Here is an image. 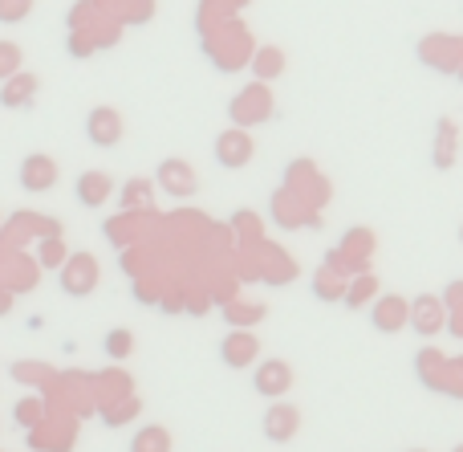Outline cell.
<instances>
[{"instance_id": "obj_10", "label": "cell", "mask_w": 463, "mask_h": 452, "mask_svg": "<svg viewBox=\"0 0 463 452\" xmlns=\"http://www.w3.org/2000/svg\"><path fill=\"white\" fill-rule=\"evenodd\" d=\"M29 8H33V0H0V21L16 24V21H24V16H29Z\"/></svg>"}, {"instance_id": "obj_5", "label": "cell", "mask_w": 463, "mask_h": 452, "mask_svg": "<svg viewBox=\"0 0 463 452\" xmlns=\"http://www.w3.org/2000/svg\"><path fill=\"white\" fill-rule=\"evenodd\" d=\"M110 176H106V171H86V176L78 179V200L86 204V208H98V204L106 200V196H110Z\"/></svg>"}, {"instance_id": "obj_1", "label": "cell", "mask_w": 463, "mask_h": 452, "mask_svg": "<svg viewBox=\"0 0 463 452\" xmlns=\"http://www.w3.org/2000/svg\"><path fill=\"white\" fill-rule=\"evenodd\" d=\"M86 135L94 147H114L122 139V114L114 106H94L86 119Z\"/></svg>"}, {"instance_id": "obj_4", "label": "cell", "mask_w": 463, "mask_h": 452, "mask_svg": "<svg viewBox=\"0 0 463 452\" xmlns=\"http://www.w3.org/2000/svg\"><path fill=\"white\" fill-rule=\"evenodd\" d=\"M33 94H37V78L33 73H8L5 86H0V102L5 106H24Z\"/></svg>"}, {"instance_id": "obj_12", "label": "cell", "mask_w": 463, "mask_h": 452, "mask_svg": "<svg viewBox=\"0 0 463 452\" xmlns=\"http://www.w3.org/2000/svg\"><path fill=\"white\" fill-rule=\"evenodd\" d=\"M127 339H130L127 331H114V334H110V342H106V351H110V355H127V351H130V342H127Z\"/></svg>"}, {"instance_id": "obj_2", "label": "cell", "mask_w": 463, "mask_h": 452, "mask_svg": "<svg viewBox=\"0 0 463 452\" xmlns=\"http://www.w3.org/2000/svg\"><path fill=\"white\" fill-rule=\"evenodd\" d=\"M57 184V163L49 155H29L21 163V188L24 192H49Z\"/></svg>"}, {"instance_id": "obj_6", "label": "cell", "mask_w": 463, "mask_h": 452, "mask_svg": "<svg viewBox=\"0 0 463 452\" xmlns=\"http://www.w3.org/2000/svg\"><path fill=\"white\" fill-rule=\"evenodd\" d=\"M159 176H163V184H167V192H175V196H192L195 192V171L187 168V163L167 159L159 168Z\"/></svg>"}, {"instance_id": "obj_9", "label": "cell", "mask_w": 463, "mask_h": 452, "mask_svg": "<svg viewBox=\"0 0 463 452\" xmlns=\"http://www.w3.org/2000/svg\"><path fill=\"white\" fill-rule=\"evenodd\" d=\"M236 339V347H228V363H248V359L256 355V339H248V334H232Z\"/></svg>"}, {"instance_id": "obj_11", "label": "cell", "mask_w": 463, "mask_h": 452, "mask_svg": "<svg viewBox=\"0 0 463 452\" xmlns=\"http://www.w3.org/2000/svg\"><path fill=\"white\" fill-rule=\"evenodd\" d=\"M16 70H21V49L13 41H0V78H8Z\"/></svg>"}, {"instance_id": "obj_13", "label": "cell", "mask_w": 463, "mask_h": 452, "mask_svg": "<svg viewBox=\"0 0 463 452\" xmlns=\"http://www.w3.org/2000/svg\"><path fill=\"white\" fill-rule=\"evenodd\" d=\"M280 65H285V57H280L277 49H264V57H260V73H272V70L280 73Z\"/></svg>"}, {"instance_id": "obj_8", "label": "cell", "mask_w": 463, "mask_h": 452, "mask_svg": "<svg viewBox=\"0 0 463 452\" xmlns=\"http://www.w3.org/2000/svg\"><path fill=\"white\" fill-rule=\"evenodd\" d=\"M264 371H269V375H260V380H256V388H260V391H272V388L285 391V388H288V380H293L285 363H264Z\"/></svg>"}, {"instance_id": "obj_7", "label": "cell", "mask_w": 463, "mask_h": 452, "mask_svg": "<svg viewBox=\"0 0 463 452\" xmlns=\"http://www.w3.org/2000/svg\"><path fill=\"white\" fill-rule=\"evenodd\" d=\"M293 424H297L293 412H280V416H277V408H272V412L264 416V432H269V440H288Z\"/></svg>"}, {"instance_id": "obj_3", "label": "cell", "mask_w": 463, "mask_h": 452, "mask_svg": "<svg viewBox=\"0 0 463 452\" xmlns=\"http://www.w3.org/2000/svg\"><path fill=\"white\" fill-rule=\"evenodd\" d=\"M216 159L224 163V168H244V163L252 159V139L240 135V130H228V135H220Z\"/></svg>"}]
</instances>
